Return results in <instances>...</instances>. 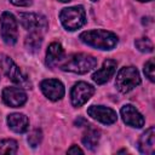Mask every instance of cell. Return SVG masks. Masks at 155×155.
<instances>
[{
	"label": "cell",
	"mask_w": 155,
	"mask_h": 155,
	"mask_svg": "<svg viewBox=\"0 0 155 155\" xmlns=\"http://www.w3.org/2000/svg\"><path fill=\"white\" fill-rule=\"evenodd\" d=\"M40 88L50 101H59L64 96V86L57 79H46L40 82Z\"/></svg>",
	"instance_id": "9c48e42d"
},
{
	"label": "cell",
	"mask_w": 155,
	"mask_h": 155,
	"mask_svg": "<svg viewBox=\"0 0 155 155\" xmlns=\"http://www.w3.org/2000/svg\"><path fill=\"white\" fill-rule=\"evenodd\" d=\"M139 84H140L139 71L137 70L136 67H132V65L121 68L115 79V86L121 93L130 92Z\"/></svg>",
	"instance_id": "277c9868"
},
{
	"label": "cell",
	"mask_w": 155,
	"mask_h": 155,
	"mask_svg": "<svg viewBox=\"0 0 155 155\" xmlns=\"http://www.w3.org/2000/svg\"><path fill=\"white\" fill-rule=\"evenodd\" d=\"M59 19L67 30H76L86 23V12L82 6L65 7L59 13Z\"/></svg>",
	"instance_id": "3957f363"
},
{
	"label": "cell",
	"mask_w": 155,
	"mask_h": 155,
	"mask_svg": "<svg viewBox=\"0 0 155 155\" xmlns=\"http://www.w3.org/2000/svg\"><path fill=\"white\" fill-rule=\"evenodd\" d=\"M1 36L7 45H15L18 39V27L15 16L7 11L2 12L0 17Z\"/></svg>",
	"instance_id": "5b68a950"
},
{
	"label": "cell",
	"mask_w": 155,
	"mask_h": 155,
	"mask_svg": "<svg viewBox=\"0 0 155 155\" xmlns=\"http://www.w3.org/2000/svg\"><path fill=\"white\" fill-rule=\"evenodd\" d=\"M121 113V117L124 120V122L131 127H136V128H140L144 126V117L143 115L132 105V104H126L121 108L120 110Z\"/></svg>",
	"instance_id": "7c38bea8"
},
{
	"label": "cell",
	"mask_w": 155,
	"mask_h": 155,
	"mask_svg": "<svg viewBox=\"0 0 155 155\" xmlns=\"http://www.w3.org/2000/svg\"><path fill=\"white\" fill-rule=\"evenodd\" d=\"M94 93V87L85 81L76 82L70 91V101L71 104L76 108L84 105Z\"/></svg>",
	"instance_id": "ba28073f"
},
{
	"label": "cell",
	"mask_w": 155,
	"mask_h": 155,
	"mask_svg": "<svg viewBox=\"0 0 155 155\" xmlns=\"http://www.w3.org/2000/svg\"><path fill=\"white\" fill-rule=\"evenodd\" d=\"M59 1H62V2H68V1H71V0H59Z\"/></svg>",
	"instance_id": "d4e9b609"
},
{
	"label": "cell",
	"mask_w": 155,
	"mask_h": 155,
	"mask_svg": "<svg viewBox=\"0 0 155 155\" xmlns=\"http://www.w3.org/2000/svg\"><path fill=\"white\" fill-rule=\"evenodd\" d=\"M138 1H143L144 2V1H150V0H138Z\"/></svg>",
	"instance_id": "484cf974"
},
{
	"label": "cell",
	"mask_w": 155,
	"mask_h": 155,
	"mask_svg": "<svg viewBox=\"0 0 155 155\" xmlns=\"http://www.w3.org/2000/svg\"><path fill=\"white\" fill-rule=\"evenodd\" d=\"M2 101L11 108H19L27 102V93L19 87H5L2 90Z\"/></svg>",
	"instance_id": "8fae6325"
},
{
	"label": "cell",
	"mask_w": 155,
	"mask_h": 155,
	"mask_svg": "<svg viewBox=\"0 0 155 155\" xmlns=\"http://www.w3.org/2000/svg\"><path fill=\"white\" fill-rule=\"evenodd\" d=\"M138 149L142 154L153 155L155 151V128L149 127L138 139Z\"/></svg>",
	"instance_id": "5bb4252c"
},
{
	"label": "cell",
	"mask_w": 155,
	"mask_h": 155,
	"mask_svg": "<svg viewBox=\"0 0 155 155\" xmlns=\"http://www.w3.org/2000/svg\"><path fill=\"white\" fill-rule=\"evenodd\" d=\"M91 1H97V0H91Z\"/></svg>",
	"instance_id": "4316f807"
},
{
	"label": "cell",
	"mask_w": 155,
	"mask_h": 155,
	"mask_svg": "<svg viewBox=\"0 0 155 155\" xmlns=\"http://www.w3.org/2000/svg\"><path fill=\"white\" fill-rule=\"evenodd\" d=\"M116 67H117V62L114 61V59H105L103 62V65L96 70L92 75V80L97 84V85H103L105 84L107 81L110 80V78L115 74V70H116Z\"/></svg>",
	"instance_id": "4fadbf2b"
},
{
	"label": "cell",
	"mask_w": 155,
	"mask_h": 155,
	"mask_svg": "<svg viewBox=\"0 0 155 155\" xmlns=\"http://www.w3.org/2000/svg\"><path fill=\"white\" fill-rule=\"evenodd\" d=\"M99 138H101V132L99 130H97L96 127H93L92 125H86V131L84 132V136H82V144L90 149V150H93L97 145H98V142H99Z\"/></svg>",
	"instance_id": "e0dca14e"
},
{
	"label": "cell",
	"mask_w": 155,
	"mask_h": 155,
	"mask_svg": "<svg viewBox=\"0 0 155 155\" xmlns=\"http://www.w3.org/2000/svg\"><path fill=\"white\" fill-rule=\"evenodd\" d=\"M67 153H68V154H78V153H79V154H84V150H82V149H80L78 145H75V144H74V145H71V147L68 149V151H67Z\"/></svg>",
	"instance_id": "cb8c5ba5"
},
{
	"label": "cell",
	"mask_w": 155,
	"mask_h": 155,
	"mask_svg": "<svg viewBox=\"0 0 155 155\" xmlns=\"http://www.w3.org/2000/svg\"><path fill=\"white\" fill-rule=\"evenodd\" d=\"M42 35L41 33H29V35L24 40V46L29 52H36L40 50L42 44Z\"/></svg>",
	"instance_id": "ac0fdd59"
},
{
	"label": "cell",
	"mask_w": 155,
	"mask_h": 155,
	"mask_svg": "<svg viewBox=\"0 0 155 155\" xmlns=\"http://www.w3.org/2000/svg\"><path fill=\"white\" fill-rule=\"evenodd\" d=\"M155 64H154V59L150 58L145 64H144V74L145 76L150 80V81H154L155 80Z\"/></svg>",
	"instance_id": "7402d4cb"
},
{
	"label": "cell",
	"mask_w": 155,
	"mask_h": 155,
	"mask_svg": "<svg viewBox=\"0 0 155 155\" xmlns=\"http://www.w3.org/2000/svg\"><path fill=\"white\" fill-rule=\"evenodd\" d=\"M18 149L15 139H2L0 142V154H16Z\"/></svg>",
	"instance_id": "d6986e66"
},
{
	"label": "cell",
	"mask_w": 155,
	"mask_h": 155,
	"mask_svg": "<svg viewBox=\"0 0 155 155\" xmlns=\"http://www.w3.org/2000/svg\"><path fill=\"white\" fill-rule=\"evenodd\" d=\"M7 125L16 133H24L29 128V120L24 114L13 113L7 116Z\"/></svg>",
	"instance_id": "2e32d148"
},
{
	"label": "cell",
	"mask_w": 155,
	"mask_h": 155,
	"mask_svg": "<svg viewBox=\"0 0 155 155\" xmlns=\"http://www.w3.org/2000/svg\"><path fill=\"white\" fill-rule=\"evenodd\" d=\"M80 40L88 46L99 50H113L117 45V36L113 31L103 30V29H94L87 30L80 34Z\"/></svg>",
	"instance_id": "6da1fadb"
},
{
	"label": "cell",
	"mask_w": 155,
	"mask_h": 155,
	"mask_svg": "<svg viewBox=\"0 0 155 155\" xmlns=\"http://www.w3.org/2000/svg\"><path fill=\"white\" fill-rule=\"evenodd\" d=\"M15 6H29L31 0H10Z\"/></svg>",
	"instance_id": "603a6c76"
},
{
	"label": "cell",
	"mask_w": 155,
	"mask_h": 155,
	"mask_svg": "<svg viewBox=\"0 0 155 155\" xmlns=\"http://www.w3.org/2000/svg\"><path fill=\"white\" fill-rule=\"evenodd\" d=\"M0 65L2 68V71L5 73V75L15 84L21 85V86H28L29 85V80L27 79V76L21 71V69L16 65V63L8 57L2 54L0 58Z\"/></svg>",
	"instance_id": "8992f818"
},
{
	"label": "cell",
	"mask_w": 155,
	"mask_h": 155,
	"mask_svg": "<svg viewBox=\"0 0 155 155\" xmlns=\"http://www.w3.org/2000/svg\"><path fill=\"white\" fill-rule=\"evenodd\" d=\"M134 45L140 51V52H153L154 50V46H153V42L148 39V38H140V39H137L134 41Z\"/></svg>",
	"instance_id": "ffe728a7"
},
{
	"label": "cell",
	"mask_w": 155,
	"mask_h": 155,
	"mask_svg": "<svg viewBox=\"0 0 155 155\" xmlns=\"http://www.w3.org/2000/svg\"><path fill=\"white\" fill-rule=\"evenodd\" d=\"M87 114L92 119L102 124H105V125H111L117 120V115L115 110H113L111 108L104 107V105H91L87 109Z\"/></svg>",
	"instance_id": "30bf717a"
},
{
	"label": "cell",
	"mask_w": 155,
	"mask_h": 155,
	"mask_svg": "<svg viewBox=\"0 0 155 155\" xmlns=\"http://www.w3.org/2000/svg\"><path fill=\"white\" fill-rule=\"evenodd\" d=\"M19 22L29 33L44 34L48 25L46 17L39 13H19Z\"/></svg>",
	"instance_id": "52a82bcc"
},
{
	"label": "cell",
	"mask_w": 155,
	"mask_h": 155,
	"mask_svg": "<svg viewBox=\"0 0 155 155\" xmlns=\"http://www.w3.org/2000/svg\"><path fill=\"white\" fill-rule=\"evenodd\" d=\"M97 65V59L87 53H75L71 54L62 65L61 69L64 71H71L76 74H85Z\"/></svg>",
	"instance_id": "7a4b0ae2"
},
{
	"label": "cell",
	"mask_w": 155,
	"mask_h": 155,
	"mask_svg": "<svg viewBox=\"0 0 155 155\" xmlns=\"http://www.w3.org/2000/svg\"><path fill=\"white\" fill-rule=\"evenodd\" d=\"M64 59V50L59 42L50 44L46 52V65L48 68H54Z\"/></svg>",
	"instance_id": "9a60e30c"
},
{
	"label": "cell",
	"mask_w": 155,
	"mask_h": 155,
	"mask_svg": "<svg viewBox=\"0 0 155 155\" xmlns=\"http://www.w3.org/2000/svg\"><path fill=\"white\" fill-rule=\"evenodd\" d=\"M27 140H28V143H29V145L31 148H36L41 143V140H42V132H41V130H38L36 128V130L31 131L29 133Z\"/></svg>",
	"instance_id": "44dd1931"
}]
</instances>
